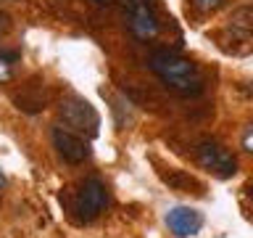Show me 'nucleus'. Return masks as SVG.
Wrapping results in <instances>:
<instances>
[{"label":"nucleus","mask_w":253,"mask_h":238,"mask_svg":"<svg viewBox=\"0 0 253 238\" xmlns=\"http://www.w3.org/2000/svg\"><path fill=\"white\" fill-rule=\"evenodd\" d=\"M148 66L169 90L179 95H198L203 90V77L198 66L174 51H153L148 59Z\"/></svg>","instance_id":"obj_1"},{"label":"nucleus","mask_w":253,"mask_h":238,"mask_svg":"<svg viewBox=\"0 0 253 238\" xmlns=\"http://www.w3.org/2000/svg\"><path fill=\"white\" fill-rule=\"evenodd\" d=\"M195 159H198V164H201L206 172L216 175V178H221V180L232 178V175L237 172L235 156L216 140H201L195 146Z\"/></svg>","instance_id":"obj_2"},{"label":"nucleus","mask_w":253,"mask_h":238,"mask_svg":"<svg viewBox=\"0 0 253 238\" xmlns=\"http://www.w3.org/2000/svg\"><path fill=\"white\" fill-rule=\"evenodd\" d=\"M126 3V24L137 40H153L158 35V16L150 0H124Z\"/></svg>","instance_id":"obj_3"},{"label":"nucleus","mask_w":253,"mask_h":238,"mask_svg":"<svg viewBox=\"0 0 253 238\" xmlns=\"http://www.w3.org/2000/svg\"><path fill=\"white\" fill-rule=\"evenodd\" d=\"M106 204H108L106 185H103L98 178H87L82 182V188H79V193H77V212H79V217H82L84 222H90V220H95L103 209H106Z\"/></svg>","instance_id":"obj_4"},{"label":"nucleus","mask_w":253,"mask_h":238,"mask_svg":"<svg viewBox=\"0 0 253 238\" xmlns=\"http://www.w3.org/2000/svg\"><path fill=\"white\" fill-rule=\"evenodd\" d=\"M53 146L58 151V156L69 164H82L90 156V146L82 135L63 130V127H53Z\"/></svg>","instance_id":"obj_5"},{"label":"nucleus","mask_w":253,"mask_h":238,"mask_svg":"<svg viewBox=\"0 0 253 238\" xmlns=\"http://www.w3.org/2000/svg\"><path fill=\"white\" fill-rule=\"evenodd\" d=\"M61 119L79 132H84V130L90 135L98 132V114H95V109L87 101H79V98L63 101L61 103Z\"/></svg>","instance_id":"obj_6"},{"label":"nucleus","mask_w":253,"mask_h":238,"mask_svg":"<svg viewBox=\"0 0 253 238\" xmlns=\"http://www.w3.org/2000/svg\"><path fill=\"white\" fill-rule=\"evenodd\" d=\"M166 228L177 238L198 236L203 228V212L193 209V206H174V209L166 212Z\"/></svg>","instance_id":"obj_7"},{"label":"nucleus","mask_w":253,"mask_h":238,"mask_svg":"<svg viewBox=\"0 0 253 238\" xmlns=\"http://www.w3.org/2000/svg\"><path fill=\"white\" fill-rule=\"evenodd\" d=\"M13 66H16V53H8L0 48V85L13 77Z\"/></svg>","instance_id":"obj_8"},{"label":"nucleus","mask_w":253,"mask_h":238,"mask_svg":"<svg viewBox=\"0 0 253 238\" xmlns=\"http://www.w3.org/2000/svg\"><path fill=\"white\" fill-rule=\"evenodd\" d=\"M198 11H203V13H211V11H216V8H221L227 3V0H190Z\"/></svg>","instance_id":"obj_9"},{"label":"nucleus","mask_w":253,"mask_h":238,"mask_svg":"<svg viewBox=\"0 0 253 238\" xmlns=\"http://www.w3.org/2000/svg\"><path fill=\"white\" fill-rule=\"evenodd\" d=\"M243 148L248 151V154H253V124L243 132Z\"/></svg>","instance_id":"obj_10"},{"label":"nucleus","mask_w":253,"mask_h":238,"mask_svg":"<svg viewBox=\"0 0 253 238\" xmlns=\"http://www.w3.org/2000/svg\"><path fill=\"white\" fill-rule=\"evenodd\" d=\"M8 29H11V16L5 11H0V35H5Z\"/></svg>","instance_id":"obj_11"},{"label":"nucleus","mask_w":253,"mask_h":238,"mask_svg":"<svg viewBox=\"0 0 253 238\" xmlns=\"http://www.w3.org/2000/svg\"><path fill=\"white\" fill-rule=\"evenodd\" d=\"M95 3H100V5H116V3H124V0H95Z\"/></svg>","instance_id":"obj_12"},{"label":"nucleus","mask_w":253,"mask_h":238,"mask_svg":"<svg viewBox=\"0 0 253 238\" xmlns=\"http://www.w3.org/2000/svg\"><path fill=\"white\" fill-rule=\"evenodd\" d=\"M3 188H5V178H3V170H0V193H3Z\"/></svg>","instance_id":"obj_13"}]
</instances>
